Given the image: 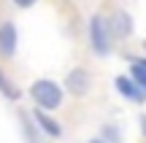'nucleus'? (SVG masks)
<instances>
[{
    "instance_id": "nucleus-1",
    "label": "nucleus",
    "mask_w": 146,
    "mask_h": 143,
    "mask_svg": "<svg viewBox=\"0 0 146 143\" xmlns=\"http://www.w3.org/2000/svg\"><path fill=\"white\" fill-rule=\"evenodd\" d=\"M30 97L43 111H57V108L62 105V100H65V92H62V86H60L57 81L38 78V81H33V86H30Z\"/></svg>"
},
{
    "instance_id": "nucleus-2",
    "label": "nucleus",
    "mask_w": 146,
    "mask_h": 143,
    "mask_svg": "<svg viewBox=\"0 0 146 143\" xmlns=\"http://www.w3.org/2000/svg\"><path fill=\"white\" fill-rule=\"evenodd\" d=\"M87 30H89V46H92V51L98 57H108L111 54V38H114L108 19L103 14H92Z\"/></svg>"
},
{
    "instance_id": "nucleus-3",
    "label": "nucleus",
    "mask_w": 146,
    "mask_h": 143,
    "mask_svg": "<svg viewBox=\"0 0 146 143\" xmlns=\"http://www.w3.org/2000/svg\"><path fill=\"white\" fill-rule=\"evenodd\" d=\"M65 89H68L70 95H76V97H84L89 89H92V76H89V70L73 68L70 73L65 76Z\"/></svg>"
},
{
    "instance_id": "nucleus-4",
    "label": "nucleus",
    "mask_w": 146,
    "mask_h": 143,
    "mask_svg": "<svg viewBox=\"0 0 146 143\" xmlns=\"http://www.w3.org/2000/svg\"><path fill=\"white\" fill-rule=\"evenodd\" d=\"M16 43H19V30L14 22H3L0 24V57H14Z\"/></svg>"
},
{
    "instance_id": "nucleus-5",
    "label": "nucleus",
    "mask_w": 146,
    "mask_h": 143,
    "mask_svg": "<svg viewBox=\"0 0 146 143\" xmlns=\"http://www.w3.org/2000/svg\"><path fill=\"white\" fill-rule=\"evenodd\" d=\"M114 86H116V92H119L122 97H127V100H133V103H143L146 100V89L138 86L130 76H116Z\"/></svg>"
},
{
    "instance_id": "nucleus-6",
    "label": "nucleus",
    "mask_w": 146,
    "mask_h": 143,
    "mask_svg": "<svg viewBox=\"0 0 146 143\" xmlns=\"http://www.w3.org/2000/svg\"><path fill=\"white\" fill-rule=\"evenodd\" d=\"M108 24H111V32H114V35L127 38L133 32V19H130L127 11H116V14H114V22H108Z\"/></svg>"
},
{
    "instance_id": "nucleus-7",
    "label": "nucleus",
    "mask_w": 146,
    "mask_h": 143,
    "mask_svg": "<svg viewBox=\"0 0 146 143\" xmlns=\"http://www.w3.org/2000/svg\"><path fill=\"white\" fill-rule=\"evenodd\" d=\"M35 122L41 124V130L46 135H62V127H60V122H54L52 116H49L43 108H35Z\"/></svg>"
},
{
    "instance_id": "nucleus-8",
    "label": "nucleus",
    "mask_w": 146,
    "mask_h": 143,
    "mask_svg": "<svg viewBox=\"0 0 146 143\" xmlns=\"http://www.w3.org/2000/svg\"><path fill=\"white\" fill-rule=\"evenodd\" d=\"M130 78L135 81L138 86H143V89H146V59L130 57Z\"/></svg>"
},
{
    "instance_id": "nucleus-9",
    "label": "nucleus",
    "mask_w": 146,
    "mask_h": 143,
    "mask_svg": "<svg viewBox=\"0 0 146 143\" xmlns=\"http://www.w3.org/2000/svg\"><path fill=\"white\" fill-rule=\"evenodd\" d=\"M0 92H3V97H8V100H14V103L22 97V92L16 89V84H14V81H11L8 76L3 73V70H0Z\"/></svg>"
},
{
    "instance_id": "nucleus-10",
    "label": "nucleus",
    "mask_w": 146,
    "mask_h": 143,
    "mask_svg": "<svg viewBox=\"0 0 146 143\" xmlns=\"http://www.w3.org/2000/svg\"><path fill=\"white\" fill-rule=\"evenodd\" d=\"M11 3H14L16 8H33V5H35L38 0H11Z\"/></svg>"
},
{
    "instance_id": "nucleus-11",
    "label": "nucleus",
    "mask_w": 146,
    "mask_h": 143,
    "mask_svg": "<svg viewBox=\"0 0 146 143\" xmlns=\"http://www.w3.org/2000/svg\"><path fill=\"white\" fill-rule=\"evenodd\" d=\"M141 130H143V135H146V116L141 119Z\"/></svg>"
},
{
    "instance_id": "nucleus-12",
    "label": "nucleus",
    "mask_w": 146,
    "mask_h": 143,
    "mask_svg": "<svg viewBox=\"0 0 146 143\" xmlns=\"http://www.w3.org/2000/svg\"><path fill=\"white\" fill-rule=\"evenodd\" d=\"M87 143H106L103 138H92V140H87Z\"/></svg>"
},
{
    "instance_id": "nucleus-13",
    "label": "nucleus",
    "mask_w": 146,
    "mask_h": 143,
    "mask_svg": "<svg viewBox=\"0 0 146 143\" xmlns=\"http://www.w3.org/2000/svg\"><path fill=\"white\" fill-rule=\"evenodd\" d=\"M143 51H146V38H143Z\"/></svg>"
},
{
    "instance_id": "nucleus-14",
    "label": "nucleus",
    "mask_w": 146,
    "mask_h": 143,
    "mask_svg": "<svg viewBox=\"0 0 146 143\" xmlns=\"http://www.w3.org/2000/svg\"><path fill=\"white\" fill-rule=\"evenodd\" d=\"M33 143H35V140H33Z\"/></svg>"
}]
</instances>
